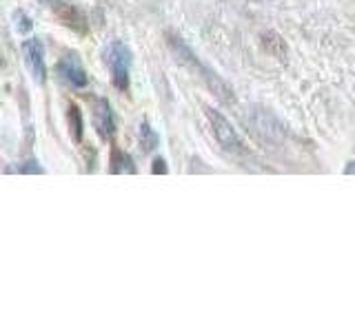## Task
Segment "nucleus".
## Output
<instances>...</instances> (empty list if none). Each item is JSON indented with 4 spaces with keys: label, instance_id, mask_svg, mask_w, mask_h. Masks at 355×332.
<instances>
[{
    "label": "nucleus",
    "instance_id": "obj_7",
    "mask_svg": "<svg viewBox=\"0 0 355 332\" xmlns=\"http://www.w3.org/2000/svg\"><path fill=\"white\" fill-rule=\"evenodd\" d=\"M94 124H96L98 133L105 140H109L116 133V118H114V111H111V104L107 102V100H98V102H96V107H94Z\"/></svg>",
    "mask_w": 355,
    "mask_h": 332
},
{
    "label": "nucleus",
    "instance_id": "obj_1",
    "mask_svg": "<svg viewBox=\"0 0 355 332\" xmlns=\"http://www.w3.org/2000/svg\"><path fill=\"white\" fill-rule=\"evenodd\" d=\"M169 47L171 51L178 55V60H180L182 64H187L189 69L196 71L198 77H202V80L207 82V86L214 91L216 95H220L222 100H231V91H229V86L220 80V77L209 69V66H205L202 62H200V58H196V53L187 47V42H182V38H175V36H169Z\"/></svg>",
    "mask_w": 355,
    "mask_h": 332
},
{
    "label": "nucleus",
    "instance_id": "obj_8",
    "mask_svg": "<svg viewBox=\"0 0 355 332\" xmlns=\"http://www.w3.org/2000/svg\"><path fill=\"white\" fill-rule=\"evenodd\" d=\"M111 173H136V166H133V160L127 153L114 149V153H111Z\"/></svg>",
    "mask_w": 355,
    "mask_h": 332
},
{
    "label": "nucleus",
    "instance_id": "obj_12",
    "mask_svg": "<svg viewBox=\"0 0 355 332\" xmlns=\"http://www.w3.org/2000/svg\"><path fill=\"white\" fill-rule=\"evenodd\" d=\"M14 20H16V31L18 33H27V31H31V18L25 14V11H16L14 14Z\"/></svg>",
    "mask_w": 355,
    "mask_h": 332
},
{
    "label": "nucleus",
    "instance_id": "obj_2",
    "mask_svg": "<svg viewBox=\"0 0 355 332\" xmlns=\"http://www.w3.org/2000/svg\"><path fill=\"white\" fill-rule=\"evenodd\" d=\"M107 62L111 69V80L118 91H127L129 89V71H131V49L122 40L111 42L107 51Z\"/></svg>",
    "mask_w": 355,
    "mask_h": 332
},
{
    "label": "nucleus",
    "instance_id": "obj_10",
    "mask_svg": "<svg viewBox=\"0 0 355 332\" xmlns=\"http://www.w3.org/2000/svg\"><path fill=\"white\" fill-rule=\"evenodd\" d=\"M69 127L73 131V140L80 142L83 140V116L78 107H69Z\"/></svg>",
    "mask_w": 355,
    "mask_h": 332
},
{
    "label": "nucleus",
    "instance_id": "obj_3",
    "mask_svg": "<svg viewBox=\"0 0 355 332\" xmlns=\"http://www.w3.org/2000/svg\"><path fill=\"white\" fill-rule=\"evenodd\" d=\"M207 120L211 124V131H214V138L218 140V144L225 151L229 153H236V151H242V140L233 129L231 122L220 113L216 109H207Z\"/></svg>",
    "mask_w": 355,
    "mask_h": 332
},
{
    "label": "nucleus",
    "instance_id": "obj_11",
    "mask_svg": "<svg viewBox=\"0 0 355 332\" xmlns=\"http://www.w3.org/2000/svg\"><path fill=\"white\" fill-rule=\"evenodd\" d=\"M7 173H29V175H36V173H44V169L36 160H29V162H22L18 166H11V169H7Z\"/></svg>",
    "mask_w": 355,
    "mask_h": 332
},
{
    "label": "nucleus",
    "instance_id": "obj_13",
    "mask_svg": "<svg viewBox=\"0 0 355 332\" xmlns=\"http://www.w3.org/2000/svg\"><path fill=\"white\" fill-rule=\"evenodd\" d=\"M153 173L158 175V173H166V162L164 160H155L153 162Z\"/></svg>",
    "mask_w": 355,
    "mask_h": 332
},
{
    "label": "nucleus",
    "instance_id": "obj_6",
    "mask_svg": "<svg viewBox=\"0 0 355 332\" xmlns=\"http://www.w3.org/2000/svg\"><path fill=\"white\" fill-rule=\"evenodd\" d=\"M55 71H58L62 82H67L73 89H85L89 84V75L85 71V66L80 60H78V55H73V53L60 58V62L55 64Z\"/></svg>",
    "mask_w": 355,
    "mask_h": 332
},
{
    "label": "nucleus",
    "instance_id": "obj_9",
    "mask_svg": "<svg viewBox=\"0 0 355 332\" xmlns=\"http://www.w3.org/2000/svg\"><path fill=\"white\" fill-rule=\"evenodd\" d=\"M140 144L144 151H153L158 147V133H155L147 122H142V127H140Z\"/></svg>",
    "mask_w": 355,
    "mask_h": 332
},
{
    "label": "nucleus",
    "instance_id": "obj_5",
    "mask_svg": "<svg viewBox=\"0 0 355 332\" xmlns=\"http://www.w3.org/2000/svg\"><path fill=\"white\" fill-rule=\"evenodd\" d=\"M251 127L264 142H269V144L282 142L286 136V129H284L282 122L275 116L266 113V111H255L253 118H251Z\"/></svg>",
    "mask_w": 355,
    "mask_h": 332
},
{
    "label": "nucleus",
    "instance_id": "obj_14",
    "mask_svg": "<svg viewBox=\"0 0 355 332\" xmlns=\"http://www.w3.org/2000/svg\"><path fill=\"white\" fill-rule=\"evenodd\" d=\"M344 175H355V160L344 166Z\"/></svg>",
    "mask_w": 355,
    "mask_h": 332
},
{
    "label": "nucleus",
    "instance_id": "obj_4",
    "mask_svg": "<svg viewBox=\"0 0 355 332\" xmlns=\"http://www.w3.org/2000/svg\"><path fill=\"white\" fill-rule=\"evenodd\" d=\"M22 58L29 73L33 75V80L42 84L47 80V62H44V44L40 38H27L22 42Z\"/></svg>",
    "mask_w": 355,
    "mask_h": 332
}]
</instances>
